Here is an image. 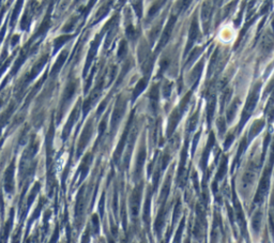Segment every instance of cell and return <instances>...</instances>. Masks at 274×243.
Listing matches in <instances>:
<instances>
[{
    "instance_id": "6da1fadb",
    "label": "cell",
    "mask_w": 274,
    "mask_h": 243,
    "mask_svg": "<svg viewBox=\"0 0 274 243\" xmlns=\"http://www.w3.org/2000/svg\"><path fill=\"white\" fill-rule=\"evenodd\" d=\"M13 165H11L9 169H7V174H6V186H7V191H10V189L12 187V181L11 179L13 178Z\"/></svg>"
}]
</instances>
